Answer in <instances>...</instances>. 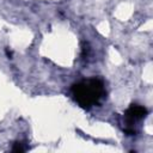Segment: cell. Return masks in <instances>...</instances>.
I'll return each mask as SVG.
<instances>
[{
	"mask_svg": "<svg viewBox=\"0 0 153 153\" xmlns=\"http://www.w3.org/2000/svg\"><path fill=\"white\" fill-rule=\"evenodd\" d=\"M71 92L74 100L84 109L97 105L106 94L103 81L96 78L84 79L73 84Z\"/></svg>",
	"mask_w": 153,
	"mask_h": 153,
	"instance_id": "obj_1",
	"label": "cell"
},
{
	"mask_svg": "<svg viewBox=\"0 0 153 153\" xmlns=\"http://www.w3.org/2000/svg\"><path fill=\"white\" fill-rule=\"evenodd\" d=\"M148 111L145 106L142 105H139V104H133L128 108V110L126 111V118L131 123V122H135V121H139L141 118H145L147 116Z\"/></svg>",
	"mask_w": 153,
	"mask_h": 153,
	"instance_id": "obj_2",
	"label": "cell"
},
{
	"mask_svg": "<svg viewBox=\"0 0 153 153\" xmlns=\"http://www.w3.org/2000/svg\"><path fill=\"white\" fill-rule=\"evenodd\" d=\"M6 54H7V56H8V57H11V56H12V53H11V51H10L8 49L6 50Z\"/></svg>",
	"mask_w": 153,
	"mask_h": 153,
	"instance_id": "obj_4",
	"label": "cell"
},
{
	"mask_svg": "<svg viewBox=\"0 0 153 153\" xmlns=\"http://www.w3.org/2000/svg\"><path fill=\"white\" fill-rule=\"evenodd\" d=\"M23 145H24V143L20 142V141L14 142V145H13V147H12V151H13V152H24L26 148H25Z\"/></svg>",
	"mask_w": 153,
	"mask_h": 153,
	"instance_id": "obj_3",
	"label": "cell"
}]
</instances>
